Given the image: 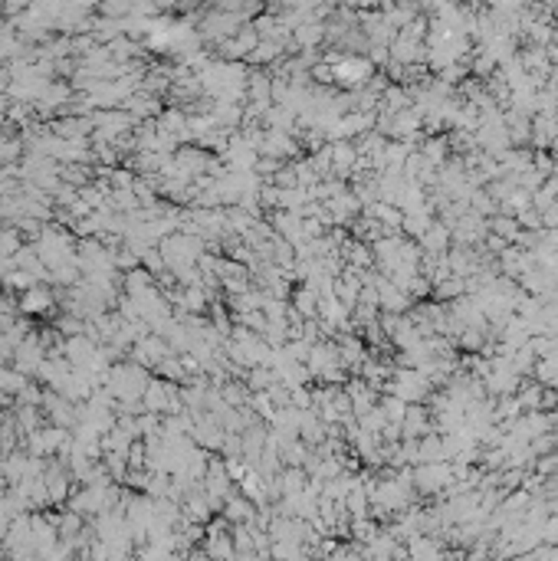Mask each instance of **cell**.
<instances>
[{"label":"cell","mask_w":558,"mask_h":561,"mask_svg":"<svg viewBox=\"0 0 558 561\" xmlns=\"http://www.w3.org/2000/svg\"><path fill=\"white\" fill-rule=\"evenodd\" d=\"M365 72H368V66H365V63H348V66H342L345 79H361Z\"/></svg>","instance_id":"1"}]
</instances>
